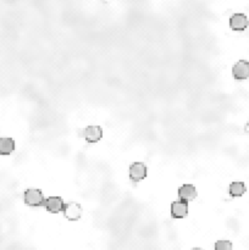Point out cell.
Here are the masks:
<instances>
[{"instance_id":"obj_1","label":"cell","mask_w":249,"mask_h":250,"mask_svg":"<svg viewBox=\"0 0 249 250\" xmlns=\"http://www.w3.org/2000/svg\"><path fill=\"white\" fill-rule=\"evenodd\" d=\"M23 199H25V204L28 206L36 207V206H43L44 204V195L42 193L41 189H34V188H31L25 192L23 195Z\"/></svg>"},{"instance_id":"obj_2","label":"cell","mask_w":249,"mask_h":250,"mask_svg":"<svg viewBox=\"0 0 249 250\" xmlns=\"http://www.w3.org/2000/svg\"><path fill=\"white\" fill-rule=\"evenodd\" d=\"M147 165L144 162H133L130 166V178L132 182L138 183L147 177Z\"/></svg>"},{"instance_id":"obj_3","label":"cell","mask_w":249,"mask_h":250,"mask_svg":"<svg viewBox=\"0 0 249 250\" xmlns=\"http://www.w3.org/2000/svg\"><path fill=\"white\" fill-rule=\"evenodd\" d=\"M81 134L88 143L93 144L103 138V129L100 126H88L82 131Z\"/></svg>"},{"instance_id":"obj_4","label":"cell","mask_w":249,"mask_h":250,"mask_svg":"<svg viewBox=\"0 0 249 250\" xmlns=\"http://www.w3.org/2000/svg\"><path fill=\"white\" fill-rule=\"evenodd\" d=\"M62 212H64V216L69 221H77L82 216V206L78 203L70 202L65 204L64 211Z\"/></svg>"},{"instance_id":"obj_5","label":"cell","mask_w":249,"mask_h":250,"mask_svg":"<svg viewBox=\"0 0 249 250\" xmlns=\"http://www.w3.org/2000/svg\"><path fill=\"white\" fill-rule=\"evenodd\" d=\"M188 215V202L176 200L171 204V216L173 219H185Z\"/></svg>"},{"instance_id":"obj_6","label":"cell","mask_w":249,"mask_h":250,"mask_svg":"<svg viewBox=\"0 0 249 250\" xmlns=\"http://www.w3.org/2000/svg\"><path fill=\"white\" fill-rule=\"evenodd\" d=\"M43 206L46 207L48 211L53 212V214H58V212L64 211L65 203L62 198L60 197H49L48 199L44 200Z\"/></svg>"},{"instance_id":"obj_7","label":"cell","mask_w":249,"mask_h":250,"mask_svg":"<svg viewBox=\"0 0 249 250\" xmlns=\"http://www.w3.org/2000/svg\"><path fill=\"white\" fill-rule=\"evenodd\" d=\"M232 74L233 77L238 81L242 79H247L249 77V62L246 60H239L238 62L234 63L233 68H232Z\"/></svg>"},{"instance_id":"obj_8","label":"cell","mask_w":249,"mask_h":250,"mask_svg":"<svg viewBox=\"0 0 249 250\" xmlns=\"http://www.w3.org/2000/svg\"><path fill=\"white\" fill-rule=\"evenodd\" d=\"M248 25V18L244 14H234L230 18V27L233 31H244Z\"/></svg>"},{"instance_id":"obj_9","label":"cell","mask_w":249,"mask_h":250,"mask_svg":"<svg viewBox=\"0 0 249 250\" xmlns=\"http://www.w3.org/2000/svg\"><path fill=\"white\" fill-rule=\"evenodd\" d=\"M198 193H197L196 187L193 185H183L182 187L178 188V197L180 200L189 202V200L196 199Z\"/></svg>"},{"instance_id":"obj_10","label":"cell","mask_w":249,"mask_h":250,"mask_svg":"<svg viewBox=\"0 0 249 250\" xmlns=\"http://www.w3.org/2000/svg\"><path fill=\"white\" fill-rule=\"evenodd\" d=\"M15 150V141L13 138H0V155H10Z\"/></svg>"},{"instance_id":"obj_11","label":"cell","mask_w":249,"mask_h":250,"mask_svg":"<svg viewBox=\"0 0 249 250\" xmlns=\"http://www.w3.org/2000/svg\"><path fill=\"white\" fill-rule=\"evenodd\" d=\"M247 188L244 186L243 182H232L230 185L229 188V193L232 198H236V197H242V195L246 193Z\"/></svg>"},{"instance_id":"obj_12","label":"cell","mask_w":249,"mask_h":250,"mask_svg":"<svg viewBox=\"0 0 249 250\" xmlns=\"http://www.w3.org/2000/svg\"><path fill=\"white\" fill-rule=\"evenodd\" d=\"M232 243L230 240H218L215 243V250H232Z\"/></svg>"},{"instance_id":"obj_13","label":"cell","mask_w":249,"mask_h":250,"mask_svg":"<svg viewBox=\"0 0 249 250\" xmlns=\"http://www.w3.org/2000/svg\"><path fill=\"white\" fill-rule=\"evenodd\" d=\"M192 250H203V249H201V248H193Z\"/></svg>"}]
</instances>
